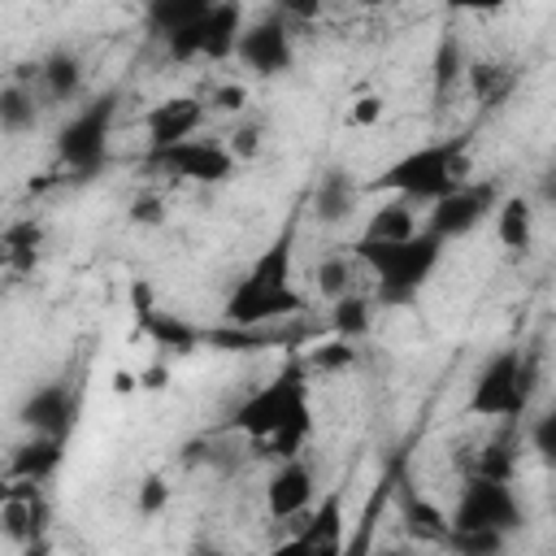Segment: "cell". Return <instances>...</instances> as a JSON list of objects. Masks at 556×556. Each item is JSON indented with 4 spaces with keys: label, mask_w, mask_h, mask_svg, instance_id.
<instances>
[{
    "label": "cell",
    "mask_w": 556,
    "mask_h": 556,
    "mask_svg": "<svg viewBox=\"0 0 556 556\" xmlns=\"http://www.w3.org/2000/svg\"><path fill=\"white\" fill-rule=\"evenodd\" d=\"M530 447H534L547 465H556V404H552L543 417H534V426H530Z\"/></svg>",
    "instance_id": "35"
},
{
    "label": "cell",
    "mask_w": 556,
    "mask_h": 556,
    "mask_svg": "<svg viewBox=\"0 0 556 556\" xmlns=\"http://www.w3.org/2000/svg\"><path fill=\"white\" fill-rule=\"evenodd\" d=\"M261 500H265V517L269 521H300L317 504V473L308 469L304 456L274 460Z\"/></svg>",
    "instance_id": "11"
},
{
    "label": "cell",
    "mask_w": 556,
    "mask_h": 556,
    "mask_svg": "<svg viewBox=\"0 0 556 556\" xmlns=\"http://www.w3.org/2000/svg\"><path fill=\"white\" fill-rule=\"evenodd\" d=\"M217 0H148L143 4V22L156 39H174L182 30H191Z\"/></svg>",
    "instance_id": "20"
},
{
    "label": "cell",
    "mask_w": 556,
    "mask_h": 556,
    "mask_svg": "<svg viewBox=\"0 0 556 556\" xmlns=\"http://www.w3.org/2000/svg\"><path fill=\"white\" fill-rule=\"evenodd\" d=\"M39 243H43V226H39L35 217L9 222V226H4V265H9L13 274H26V269H35Z\"/></svg>",
    "instance_id": "26"
},
{
    "label": "cell",
    "mask_w": 556,
    "mask_h": 556,
    "mask_svg": "<svg viewBox=\"0 0 556 556\" xmlns=\"http://www.w3.org/2000/svg\"><path fill=\"white\" fill-rule=\"evenodd\" d=\"M356 361H361L356 339H343V334H334V330H330V339H321V343H313V348L304 352L308 374H348Z\"/></svg>",
    "instance_id": "28"
},
{
    "label": "cell",
    "mask_w": 556,
    "mask_h": 556,
    "mask_svg": "<svg viewBox=\"0 0 556 556\" xmlns=\"http://www.w3.org/2000/svg\"><path fill=\"white\" fill-rule=\"evenodd\" d=\"M308 365L304 356H291L269 382L248 391L222 430L252 439L269 460L304 456V443L313 439V395H308Z\"/></svg>",
    "instance_id": "1"
},
{
    "label": "cell",
    "mask_w": 556,
    "mask_h": 556,
    "mask_svg": "<svg viewBox=\"0 0 556 556\" xmlns=\"http://www.w3.org/2000/svg\"><path fill=\"white\" fill-rule=\"evenodd\" d=\"M143 161L156 165V169H165V174H174L178 182H200V187L226 182V178L235 174V165H239L226 143H217V139H195V135L182 139V143H174V148L143 152Z\"/></svg>",
    "instance_id": "9"
},
{
    "label": "cell",
    "mask_w": 556,
    "mask_h": 556,
    "mask_svg": "<svg viewBox=\"0 0 556 556\" xmlns=\"http://www.w3.org/2000/svg\"><path fill=\"white\" fill-rule=\"evenodd\" d=\"M330 330L343 334V339H365L374 330V304L361 295V291H348L343 300L330 304Z\"/></svg>",
    "instance_id": "29"
},
{
    "label": "cell",
    "mask_w": 556,
    "mask_h": 556,
    "mask_svg": "<svg viewBox=\"0 0 556 556\" xmlns=\"http://www.w3.org/2000/svg\"><path fill=\"white\" fill-rule=\"evenodd\" d=\"M382 117H387V91H378V87H356L343 104V126H352V130H374V126H382Z\"/></svg>",
    "instance_id": "30"
},
{
    "label": "cell",
    "mask_w": 556,
    "mask_h": 556,
    "mask_svg": "<svg viewBox=\"0 0 556 556\" xmlns=\"http://www.w3.org/2000/svg\"><path fill=\"white\" fill-rule=\"evenodd\" d=\"M452 13H495V9H504L508 0H443Z\"/></svg>",
    "instance_id": "40"
},
{
    "label": "cell",
    "mask_w": 556,
    "mask_h": 556,
    "mask_svg": "<svg viewBox=\"0 0 556 556\" xmlns=\"http://www.w3.org/2000/svg\"><path fill=\"white\" fill-rule=\"evenodd\" d=\"M74 421H78V395H74L65 382H43V387H35V391L26 395V404H22V426H26V430L70 439Z\"/></svg>",
    "instance_id": "15"
},
{
    "label": "cell",
    "mask_w": 556,
    "mask_h": 556,
    "mask_svg": "<svg viewBox=\"0 0 556 556\" xmlns=\"http://www.w3.org/2000/svg\"><path fill=\"white\" fill-rule=\"evenodd\" d=\"M361 195H365V182H356L348 169H326V174L317 178L308 204H313V217H317L321 226H343V222L356 213Z\"/></svg>",
    "instance_id": "18"
},
{
    "label": "cell",
    "mask_w": 556,
    "mask_h": 556,
    "mask_svg": "<svg viewBox=\"0 0 556 556\" xmlns=\"http://www.w3.org/2000/svg\"><path fill=\"white\" fill-rule=\"evenodd\" d=\"M356 265H361V261H356L352 252H330V256H321V261L313 265V291H317L326 304L343 300L348 291H356V287H352Z\"/></svg>",
    "instance_id": "23"
},
{
    "label": "cell",
    "mask_w": 556,
    "mask_h": 556,
    "mask_svg": "<svg viewBox=\"0 0 556 556\" xmlns=\"http://www.w3.org/2000/svg\"><path fill=\"white\" fill-rule=\"evenodd\" d=\"M417 230H421V222H417L413 200L391 195V200H382L378 208H369V217H365V226H361V235H356V239H374V243H400V239H413Z\"/></svg>",
    "instance_id": "19"
},
{
    "label": "cell",
    "mask_w": 556,
    "mask_h": 556,
    "mask_svg": "<svg viewBox=\"0 0 556 556\" xmlns=\"http://www.w3.org/2000/svg\"><path fill=\"white\" fill-rule=\"evenodd\" d=\"M473 174V152H469V139L456 135V139H434V143H421L404 156H395L378 178L365 182L369 195H404L413 204H434L443 200L447 191H456L460 182H469Z\"/></svg>",
    "instance_id": "2"
},
{
    "label": "cell",
    "mask_w": 556,
    "mask_h": 556,
    "mask_svg": "<svg viewBox=\"0 0 556 556\" xmlns=\"http://www.w3.org/2000/svg\"><path fill=\"white\" fill-rule=\"evenodd\" d=\"M400 517H404V526H408L417 539H430V543H447L452 517H447L439 504H430L426 495L408 491V495H404V504H400Z\"/></svg>",
    "instance_id": "24"
},
{
    "label": "cell",
    "mask_w": 556,
    "mask_h": 556,
    "mask_svg": "<svg viewBox=\"0 0 556 556\" xmlns=\"http://www.w3.org/2000/svg\"><path fill=\"white\" fill-rule=\"evenodd\" d=\"M226 148H230V156H235L239 165L256 161V156H261V148H265V126H261L256 117H243V122L226 135Z\"/></svg>",
    "instance_id": "32"
},
{
    "label": "cell",
    "mask_w": 556,
    "mask_h": 556,
    "mask_svg": "<svg viewBox=\"0 0 556 556\" xmlns=\"http://www.w3.org/2000/svg\"><path fill=\"white\" fill-rule=\"evenodd\" d=\"M343 486H330L317 495V504L300 517V534L287 543L291 552H343Z\"/></svg>",
    "instance_id": "14"
},
{
    "label": "cell",
    "mask_w": 556,
    "mask_h": 556,
    "mask_svg": "<svg viewBox=\"0 0 556 556\" xmlns=\"http://www.w3.org/2000/svg\"><path fill=\"white\" fill-rule=\"evenodd\" d=\"M513 83H517V74L500 61H469V70H465V87L478 104H500L513 91Z\"/></svg>",
    "instance_id": "25"
},
{
    "label": "cell",
    "mask_w": 556,
    "mask_h": 556,
    "mask_svg": "<svg viewBox=\"0 0 556 556\" xmlns=\"http://www.w3.org/2000/svg\"><path fill=\"white\" fill-rule=\"evenodd\" d=\"M204 104H208V113H239L248 104V87L243 83H217Z\"/></svg>",
    "instance_id": "38"
},
{
    "label": "cell",
    "mask_w": 556,
    "mask_h": 556,
    "mask_svg": "<svg viewBox=\"0 0 556 556\" xmlns=\"http://www.w3.org/2000/svg\"><path fill=\"white\" fill-rule=\"evenodd\" d=\"M139 330H143L156 348H165V352H195V348L204 343V330H195V326H187L182 317L161 313V308L139 313Z\"/></svg>",
    "instance_id": "21"
},
{
    "label": "cell",
    "mask_w": 556,
    "mask_h": 556,
    "mask_svg": "<svg viewBox=\"0 0 556 556\" xmlns=\"http://www.w3.org/2000/svg\"><path fill=\"white\" fill-rule=\"evenodd\" d=\"M204 113H208V104L195 100V96H169V100H156V104L143 113L148 152H156V148H174V143L191 139V135L204 126Z\"/></svg>",
    "instance_id": "13"
},
{
    "label": "cell",
    "mask_w": 556,
    "mask_h": 556,
    "mask_svg": "<svg viewBox=\"0 0 556 556\" xmlns=\"http://www.w3.org/2000/svg\"><path fill=\"white\" fill-rule=\"evenodd\" d=\"M165 504H169V486H165V478H161V473L143 478V482H139V495H135L139 517H156Z\"/></svg>",
    "instance_id": "37"
},
{
    "label": "cell",
    "mask_w": 556,
    "mask_h": 556,
    "mask_svg": "<svg viewBox=\"0 0 556 556\" xmlns=\"http://www.w3.org/2000/svg\"><path fill=\"white\" fill-rule=\"evenodd\" d=\"M243 0H217L191 30L165 39V52L174 61H230L239 52V39H243Z\"/></svg>",
    "instance_id": "7"
},
{
    "label": "cell",
    "mask_w": 556,
    "mask_h": 556,
    "mask_svg": "<svg viewBox=\"0 0 556 556\" xmlns=\"http://www.w3.org/2000/svg\"><path fill=\"white\" fill-rule=\"evenodd\" d=\"M534 200H539V204H547V208H556V165L539 174V187H534Z\"/></svg>",
    "instance_id": "41"
},
{
    "label": "cell",
    "mask_w": 556,
    "mask_h": 556,
    "mask_svg": "<svg viewBox=\"0 0 556 556\" xmlns=\"http://www.w3.org/2000/svg\"><path fill=\"white\" fill-rule=\"evenodd\" d=\"M504 543H508V534H504V530H452L443 547H456V552H473V556H482V552H500Z\"/></svg>",
    "instance_id": "33"
},
{
    "label": "cell",
    "mask_w": 556,
    "mask_h": 556,
    "mask_svg": "<svg viewBox=\"0 0 556 556\" xmlns=\"http://www.w3.org/2000/svg\"><path fill=\"white\" fill-rule=\"evenodd\" d=\"M473 473H486V478H504V482H513V452H508V443H491V447H482V456H478Z\"/></svg>",
    "instance_id": "36"
},
{
    "label": "cell",
    "mask_w": 556,
    "mask_h": 556,
    "mask_svg": "<svg viewBox=\"0 0 556 556\" xmlns=\"http://www.w3.org/2000/svg\"><path fill=\"white\" fill-rule=\"evenodd\" d=\"M443 248H447V239H439L430 226H421L413 239H400V243L356 239L348 252L374 274L378 300L395 308V304H413L417 291L434 278V269H439V261H443Z\"/></svg>",
    "instance_id": "3"
},
{
    "label": "cell",
    "mask_w": 556,
    "mask_h": 556,
    "mask_svg": "<svg viewBox=\"0 0 556 556\" xmlns=\"http://www.w3.org/2000/svg\"><path fill=\"white\" fill-rule=\"evenodd\" d=\"M256 78H274V74H287L295 65V39H291V22L282 13H269V17H256L243 26V39H239V52H235Z\"/></svg>",
    "instance_id": "10"
},
{
    "label": "cell",
    "mask_w": 556,
    "mask_h": 556,
    "mask_svg": "<svg viewBox=\"0 0 556 556\" xmlns=\"http://www.w3.org/2000/svg\"><path fill=\"white\" fill-rule=\"evenodd\" d=\"M126 217H130L135 226H161V222H165V195H161V191H139V195H130Z\"/></svg>",
    "instance_id": "34"
},
{
    "label": "cell",
    "mask_w": 556,
    "mask_h": 556,
    "mask_svg": "<svg viewBox=\"0 0 556 556\" xmlns=\"http://www.w3.org/2000/svg\"><path fill=\"white\" fill-rule=\"evenodd\" d=\"M295 313H304V295L295 291V282H274L261 274H243L222 304V317L230 326H269Z\"/></svg>",
    "instance_id": "8"
},
{
    "label": "cell",
    "mask_w": 556,
    "mask_h": 556,
    "mask_svg": "<svg viewBox=\"0 0 556 556\" xmlns=\"http://www.w3.org/2000/svg\"><path fill=\"white\" fill-rule=\"evenodd\" d=\"M491 217H495V239H500L504 252L526 256V252L534 248V217H539L534 195L508 191V195L495 200V213H491Z\"/></svg>",
    "instance_id": "16"
},
{
    "label": "cell",
    "mask_w": 556,
    "mask_h": 556,
    "mask_svg": "<svg viewBox=\"0 0 556 556\" xmlns=\"http://www.w3.org/2000/svg\"><path fill=\"white\" fill-rule=\"evenodd\" d=\"M113 113H117V100L104 96V100H91L83 104L61 130H56V161L74 174V178H91L104 161H109V135H113Z\"/></svg>",
    "instance_id": "5"
},
{
    "label": "cell",
    "mask_w": 556,
    "mask_h": 556,
    "mask_svg": "<svg viewBox=\"0 0 556 556\" xmlns=\"http://www.w3.org/2000/svg\"><path fill=\"white\" fill-rule=\"evenodd\" d=\"M530 391H534V356L521 352V348H500L473 374L465 413L486 417V421H513V417L526 413Z\"/></svg>",
    "instance_id": "4"
},
{
    "label": "cell",
    "mask_w": 556,
    "mask_h": 556,
    "mask_svg": "<svg viewBox=\"0 0 556 556\" xmlns=\"http://www.w3.org/2000/svg\"><path fill=\"white\" fill-rule=\"evenodd\" d=\"M39 83H43L48 100H74L83 91V61L74 52H52L39 65Z\"/></svg>",
    "instance_id": "27"
},
{
    "label": "cell",
    "mask_w": 556,
    "mask_h": 556,
    "mask_svg": "<svg viewBox=\"0 0 556 556\" xmlns=\"http://www.w3.org/2000/svg\"><path fill=\"white\" fill-rule=\"evenodd\" d=\"M447 517H452V530H504V534H513L521 526V504L513 495V482L469 473Z\"/></svg>",
    "instance_id": "6"
},
{
    "label": "cell",
    "mask_w": 556,
    "mask_h": 556,
    "mask_svg": "<svg viewBox=\"0 0 556 556\" xmlns=\"http://www.w3.org/2000/svg\"><path fill=\"white\" fill-rule=\"evenodd\" d=\"M495 191L491 187H482V182H460L456 191H447L443 200H434V204H426V226L439 235V239H465V235H473L482 222H486V213H495Z\"/></svg>",
    "instance_id": "12"
},
{
    "label": "cell",
    "mask_w": 556,
    "mask_h": 556,
    "mask_svg": "<svg viewBox=\"0 0 556 556\" xmlns=\"http://www.w3.org/2000/svg\"><path fill=\"white\" fill-rule=\"evenodd\" d=\"M465 70H469V56H465L456 30L447 26V30L439 35L434 61H430V87H434V96H447L452 87H460V83H465Z\"/></svg>",
    "instance_id": "22"
},
{
    "label": "cell",
    "mask_w": 556,
    "mask_h": 556,
    "mask_svg": "<svg viewBox=\"0 0 556 556\" xmlns=\"http://www.w3.org/2000/svg\"><path fill=\"white\" fill-rule=\"evenodd\" d=\"M61 456H65V439H61V434H39V430H30V439L9 452L4 473H9V482H48V478L56 473Z\"/></svg>",
    "instance_id": "17"
},
{
    "label": "cell",
    "mask_w": 556,
    "mask_h": 556,
    "mask_svg": "<svg viewBox=\"0 0 556 556\" xmlns=\"http://www.w3.org/2000/svg\"><path fill=\"white\" fill-rule=\"evenodd\" d=\"M278 13L287 22H313L321 13V0H278Z\"/></svg>",
    "instance_id": "39"
},
{
    "label": "cell",
    "mask_w": 556,
    "mask_h": 556,
    "mask_svg": "<svg viewBox=\"0 0 556 556\" xmlns=\"http://www.w3.org/2000/svg\"><path fill=\"white\" fill-rule=\"evenodd\" d=\"M35 117H39L35 96H30L22 83H9V87L0 91V126H4V135H22V130H30Z\"/></svg>",
    "instance_id": "31"
}]
</instances>
